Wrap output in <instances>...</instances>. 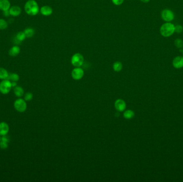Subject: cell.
I'll return each instance as SVG.
<instances>
[{"label": "cell", "instance_id": "7402d4cb", "mask_svg": "<svg viewBox=\"0 0 183 182\" xmlns=\"http://www.w3.org/2000/svg\"><path fill=\"white\" fill-rule=\"evenodd\" d=\"M19 79L18 74L16 73H12L9 75L8 80H10L12 82H17Z\"/></svg>", "mask_w": 183, "mask_h": 182}, {"label": "cell", "instance_id": "f1b7e54d", "mask_svg": "<svg viewBox=\"0 0 183 182\" xmlns=\"http://www.w3.org/2000/svg\"><path fill=\"white\" fill-rule=\"evenodd\" d=\"M11 84H12V87H16V82H11Z\"/></svg>", "mask_w": 183, "mask_h": 182}, {"label": "cell", "instance_id": "4dcf8cb0", "mask_svg": "<svg viewBox=\"0 0 183 182\" xmlns=\"http://www.w3.org/2000/svg\"><path fill=\"white\" fill-rule=\"evenodd\" d=\"M1 137H0V141H1Z\"/></svg>", "mask_w": 183, "mask_h": 182}, {"label": "cell", "instance_id": "cb8c5ba5", "mask_svg": "<svg viewBox=\"0 0 183 182\" xmlns=\"http://www.w3.org/2000/svg\"><path fill=\"white\" fill-rule=\"evenodd\" d=\"M175 44L178 48H182L183 46V41L180 38H177L175 41Z\"/></svg>", "mask_w": 183, "mask_h": 182}, {"label": "cell", "instance_id": "ba28073f", "mask_svg": "<svg viewBox=\"0 0 183 182\" xmlns=\"http://www.w3.org/2000/svg\"><path fill=\"white\" fill-rule=\"evenodd\" d=\"M115 107L118 111L123 112L125 109L126 104L123 99H118L115 102Z\"/></svg>", "mask_w": 183, "mask_h": 182}, {"label": "cell", "instance_id": "277c9868", "mask_svg": "<svg viewBox=\"0 0 183 182\" xmlns=\"http://www.w3.org/2000/svg\"><path fill=\"white\" fill-rule=\"evenodd\" d=\"M12 87L11 82L9 80H3L0 83V92L2 94L6 95L10 91Z\"/></svg>", "mask_w": 183, "mask_h": 182}, {"label": "cell", "instance_id": "30bf717a", "mask_svg": "<svg viewBox=\"0 0 183 182\" xmlns=\"http://www.w3.org/2000/svg\"><path fill=\"white\" fill-rule=\"evenodd\" d=\"M9 13L10 16L13 17L18 16L22 12V9L19 6H14L9 9Z\"/></svg>", "mask_w": 183, "mask_h": 182}, {"label": "cell", "instance_id": "52a82bcc", "mask_svg": "<svg viewBox=\"0 0 183 182\" xmlns=\"http://www.w3.org/2000/svg\"><path fill=\"white\" fill-rule=\"evenodd\" d=\"M174 14L169 9H165L161 12V17L164 21L170 22L174 19Z\"/></svg>", "mask_w": 183, "mask_h": 182}, {"label": "cell", "instance_id": "83f0119b", "mask_svg": "<svg viewBox=\"0 0 183 182\" xmlns=\"http://www.w3.org/2000/svg\"><path fill=\"white\" fill-rule=\"evenodd\" d=\"M3 15L4 16L8 17L10 16V13H9V10H6V11H3Z\"/></svg>", "mask_w": 183, "mask_h": 182}, {"label": "cell", "instance_id": "1f68e13d", "mask_svg": "<svg viewBox=\"0 0 183 182\" xmlns=\"http://www.w3.org/2000/svg\"></svg>", "mask_w": 183, "mask_h": 182}, {"label": "cell", "instance_id": "d6986e66", "mask_svg": "<svg viewBox=\"0 0 183 182\" xmlns=\"http://www.w3.org/2000/svg\"><path fill=\"white\" fill-rule=\"evenodd\" d=\"M8 72L5 68L0 67V79L1 80H6L8 79Z\"/></svg>", "mask_w": 183, "mask_h": 182}, {"label": "cell", "instance_id": "6da1fadb", "mask_svg": "<svg viewBox=\"0 0 183 182\" xmlns=\"http://www.w3.org/2000/svg\"><path fill=\"white\" fill-rule=\"evenodd\" d=\"M25 11L30 16H36L40 11L38 4L35 0H28L24 6Z\"/></svg>", "mask_w": 183, "mask_h": 182}, {"label": "cell", "instance_id": "d4e9b609", "mask_svg": "<svg viewBox=\"0 0 183 182\" xmlns=\"http://www.w3.org/2000/svg\"><path fill=\"white\" fill-rule=\"evenodd\" d=\"M33 94L32 93L28 92L26 93L24 95V100L27 102H29L33 99Z\"/></svg>", "mask_w": 183, "mask_h": 182}, {"label": "cell", "instance_id": "484cf974", "mask_svg": "<svg viewBox=\"0 0 183 182\" xmlns=\"http://www.w3.org/2000/svg\"><path fill=\"white\" fill-rule=\"evenodd\" d=\"M183 27L181 25H176L175 26V32L177 33H182L183 32Z\"/></svg>", "mask_w": 183, "mask_h": 182}, {"label": "cell", "instance_id": "603a6c76", "mask_svg": "<svg viewBox=\"0 0 183 182\" xmlns=\"http://www.w3.org/2000/svg\"><path fill=\"white\" fill-rule=\"evenodd\" d=\"M8 26V22L4 19H0V30H6Z\"/></svg>", "mask_w": 183, "mask_h": 182}, {"label": "cell", "instance_id": "3957f363", "mask_svg": "<svg viewBox=\"0 0 183 182\" xmlns=\"http://www.w3.org/2000/svg\"><path fill=\"white\" fill-rule=\"evenodd\" d=\"M84 58L83 56L79 53H76L71 57V64L76 67H79L82 66L84 63Z\"/></svg>", "mask_w": 183, "mask_h": 182}, {"label": "cell", "instance_id": "f546056e", "mask_svg": "<svg viewBox=\"0 0 183 182\" xmlns=\"http://www.w3.org/2000/svg\"><path fill=\"white\" fill-rule=\"evenodd\" d=\"M141 2H144V3H148L150 1V0H140Z\"/></svg>", "mask_w": 183, "mask_h": 182}, {"label": "cell", "instance_id": "5bb4252c", "mask_svg": "<svg viewBox=\"0 0 183 182\" xmlns=\"http://www.w3.org/2000/svg\"><path fill=\"white\" fill-rule=\"evenodd\" d=\"M20 52V48L18 46H14L11 47L9 51V54L11 57H16Z\"/></svg>", "mask_w": 183, "mask_h": 182}, {"label": "cell", "instance_id": "9a60e30c", "mask_svg": "<svg viewBox=\"0 0 183 182\" xmlns=\"http://www.w3.org/2000/svg\"><path fill=\"white\" fill-rule=\"evenodd\" d=\"M9 139L6 136H3L0 141V147L2 149H6L8 147Z\"/></svg>", "mask_w": 183, "mask_h": 182}, {"label": "cell", "instance_id": "7c38bea8", "mask_svg": "<svg viewBox=\"0 0 183 182\" xmlns=\"http://www.w3.org/2000/svg\"><path fill=\"white\" fill-rule=\"evenodd\" d=\"M41 14L44 16H49L52 14V9L48 6H43L40 9Z\"/></svg>", "mask_w": 183, "mask_h": 182}, {"label": "cell", "instance_id": "5b68a950", "mask_svg": "<svg viewBox=\"0 0 183 182\" xmlns=\"http://www.w3.org/2000/svg\"><path fill=\"white\" fill-rule=\"evenodd\" d=\"M14 107L19 112H24L27 109V104L24 99H18L14 103Z\"/></svg>", "mask_w": 183, "mask_h": 182}, {"label": "cell", "instance_id": "44dd1931", "mask_svg": "<svg viewBox=\"0 0 183 182\" xmlns=\"http://www.w3.org/2000/svg\"><path fill=\"white\" fill-rule=\"evenodd\" d=\"M123 68V65L120 62H116L113 64V69L115 72H120Z\"/></svg>", "mask_w": 183, "mask_h": 182}, {"label": "cell", "instance_id": "8fae6325", "mask_svg": "<svg viewBox=\"0 0 183 182\" xmlns=\"http://www.w3.org/2000/svg\"><path fill=\"white\" fill-rule=\"evenodd\" d=\"M9 131V127L7 123H0V136H6Z\"/></svg>", "mask_w": 183, "mask_h": 182}, {"label": "cell", "instance_id": "9c48e42d", "mask_svg": "<svg viewBox=\"0 0 183 182\" xmlns=\"http://www.w3.org/2000/svg\"><path fill=\"white\" fill-rule=\"evenodd\" d=\"M172 64L176 68H181L183 67V57L177 56L175 57L173 60Z\"/></svg>", "mask_w": 183, "mask_h": 182}, {"label": "cell", "instance_id": "4316f807", "mask_svg": "<svg viewBox=\"0 0 183 182\" xmlns=\"http://www.w3.org/2000/svg\"><path fill=\"white\" fill-rule=\"evenodd\" d=\"M112 3L116 6H120L124 2V0H112Z\"/></svg>", "mask_w": 183, "mask_h": 182}, {"label": "cell", "instance_id": "2e32d148", "mask_svg": "<svg viewBox=\"0 0 183 182\" xmlns=\"http://www.w3.org/2000/svg\"><path fill=\"white\" fill-rule=\"evenodd\" d=\"M14 94L18 97H21L24 95V91L22 87L16 86L14 88Z\"/></svg>", "mask_w": 183, "mask_h": 182}, {"label": "cell", "instance_id": "4fadbf2b", "mask_svg": "<svg viewBox=\"0 0 183 182\" xmlns=\"http://www.w3.org/2000/svg\"><path fill=\"white\" fill-rule=\"evenodd\" d=\"M10 2L9 0H0V10L4 11L9 10L10 7Z\"/></svg>", "mask_w": 183, "mask_h": 182}, {"label": "cell", "instance_id": "ffe728a7", "mask_svg": "<svg viewBox=\"0 0 183 182\" xmlns=\"http://www.w3.org/2000/svg\"><path fill=\"white\" fill-rule=\"evenodd\" d=\"M123 116L126 119H131L134 117V112L131 109L126 110L124 113Z\"/></svg>", "mask_w": 183, "mask_h": 182}, {"label": "cell", "instance_id": "7a4b0ae2", "mask_svg": "<svg viewBox=\"0 0 183 182\" xmlns=\"http://www.w3.org/2000/svg\"><path fill=\"white\" fill-rule=\"evenodd\" d=\"M175 32V26L170 22L162 25L160 28L161 34L164 37H169Z\"/></svg>", "mask_w": 183, "mask_h": 182}, {"label": "cell", "instance_id": "e0dca14e", "mask_svg": "<svg viewBox=\"0 0 183 182\" xmlns=\"http://www.w3.org/2000/svg\"><path fill=\"white\" fill-rule=\"evenodd\" d=\"M26 38V36L25 35L24 32H19L17 33L15 38V40L16 41L17 43H20L22 41H24Z\"/></svg>", "mask_w": 183, "mask_h": 182}, {"label": "cell", "instance_id": "ac0fdd59", "mask_svg": "<svg viewBox=\"0 0 183 182\" xmlns=\"http://www.w3.org/2000/svg\"><path fill=\"white\" fill-rule=\"evenodd\" d=\"M24 32L25 35L26 36V38H31L33 37L34 34V33H35L34 29H33L32 28H30V27L26 28L24 30Z\"/></svg>", "mask_w": 183, "mask_h": 182}, {"label": "cell", "instance_id": "8992f818", "mask_svg": "<svg viewBox=\"0 0 183 182\" xmlns=\"http://www.w3.org/2000/svg\"><path fill=\"white\" fill-rule=\"evenodd\" d=\"M84 75V72L80 67H76L72 71L71 75L72 78L76 80H79L82 78Z\"/></svg>", "mask_w": 183, "mask_h": 182}]
</instances>
